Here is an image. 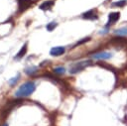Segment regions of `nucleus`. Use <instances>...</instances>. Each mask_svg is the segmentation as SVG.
<instances>
[{"instance_id":"4468645a","label":"nucleus","mask_w":127,"mask_h":126,"mask_svg":"<svg viewBox=\"0 0 127 126\" xmlns=\"http://www.w3.org/2000/svg\"><path fill=\"white\" fill-rule=\"evenodd\" d=\"M64 71H65V69L63 66H59V67L54 68V72L57 74H63V73H64Z\"/></svg>"},{"instance_id":"6e6552de","label":"nucleus","mask_w":127,"mask_h":126,"mask_svg":"<svg viewBox=\"0 0 127 126\" xmlns=\"http://www.w3.org/2000/svg\"><path fill=\"white\" fill-rule=\"evenodd\" d=\"M26 52H27V43H25L24 44V46L20 49V51L17 53V55L15 56V60H20L21 58H23L24 56H25V54H26Z\"/></svg>"},{"instance_id":"dca6fc26","label":"nucleus","mask_w":127,"mask_h":126,"mask_svg":"<svg viewBox=\"0 0 127 126\" xmlns=\"http://www.w3.org/2000/svg\"><path fill=\"white\" fill-rule=\"evenodd\" d=\"M2 126H8V124H4V125H2Z\"/></svg>"},{"instance_id":"f8f14e48","label":"nucleus","mask_w":127,"mask_h":126,"mask_svg":"<svg viewBox=\"0 0 127 126\" xmlns=\"http://www.w3.org/2000/svg\"><path fill=\"white\" fill-rule=\"evenodd\" d=\"M126 3H127L126 0H121V1H117V2L112 3V6L113 7H123L124 5H126Z\"/></svg>"},{"instance_id":"f03ea898","label":"nucleus","mask_w":127,"mask_h":126,"mask_svg":"<svg viewBox=\"0 0 127 126\" xmlns=\"http://www.w3.org/2000/svg\"><path fill=\"white\" fill-rule=\"evenodd\" d=\"M91 64V62L90 61H84V62H79V63H73L70 67H69V72L70 73H76L78 71H81L84 67L88 66Z\"/></svg>"},{"instance_id":"7ed1b4c3","label":"nucleus","mask_w":127,"mask_h":126,"mask_svg":"<svg viewBox=\"0 0 127 126\" xmlns=\"http://www.w3.org/2000/svg\"><path fill=\"white\" fill-rule=\"evenodd\" d=\"M64 52H65L64 47L59 46V47H54V48H52L51 51H50V55H51V56H54V57H59V56H62Z\"/></svg>"},{"instance_id":"9b49d317","label":"nucleus","mask_w":127,"mask_h":126,"mask_svg":"<svg viewBox=\"0 0 127 126\" xmlns=\"http://www.w3.org/2000/svg\"><path fill=\"white\" fill-rule=\"evenodd\" d=\"M37 69H38L37 66H31V67H27L25 71L27 74H34L35 72H37Z\"/></svg>"},{"instance_id":"9d476101","label":"nucleus","mask_w":127,"mask_h":126,"mask_svg":"<svg viewBox=\"0 0 127 126\" xmlns=\"http://www.w3.org/2000/svg\"><path fill=\"white\" fill-rule=\"evenodd\" d=\"M115 34L119 35V36H127V27H123V28H120V29L116 30Z\"/></svg>"},{"instance_id":"f257e3e1","label":"nucleus","mask_w":127,"mask_h":126,"mask_svg":"<svg viewBox=\"0 0 127 126\" xmlns=\"http://www.w3.org/2000/svg\"><path fill=\"white\" fill-rule=\"evenodd\" d=\"M36 89V84L34 81H27L22 84L17 91L15 92V96L17 97H27L30 96Z\"/></svg>"},{"instance_id":"0eeeda50","label":"nucleus","mask_w":127,"mask_h":126,"mask_svg":"<svg viewBox=\"0 0 127 126\" xmlns=\"http://www.w3.org/2000/svg\"><path fill=\"white\" fill-rule=\"evenodd\" d=\"M82 18L87 19V20H94V19H97V16L93 10H89V11L82 14Z\"/></svg>"},{"instance_id":"423d86ee","label":"nucleus","mask_w":127,"mask_h":126,"mask_svg":"<svg viewBox=\"0 0 127 126\" xmlns=\"http://www.w3.org/2000/svg\"><path fill=\"white\" fill-rule=\"evenodd\" d=\"M119 18H120V13L119 12H112V13H110L108 15V22H107L108 24L106 25V27H108L111 24H114L116 21L119 20Z\"/></svg>"},{"instance_id":"39448f33","label":"nucleus","mask_w":127,"mask_h":126,"mask_svg":"<svg viewBox=\"0 0 127 126\" xmlns=\"http://www.w3.org/2000/svg\"><path fill=\"white\" fill-rule=\"evenodd\" d=\"M17 2H18V6H19V11L20 12L25 11L32 4V1L31 0H17Z\"/></svg>"},{"instance_id":"2eb2a0df","label":"nucleus","mask_w":127,"mask_h":126,"mask_svg":"<svg viewBox=\"0 0 127 126\" xmlns=\"http://www.w3.org/2000/svg\"><path fill=\"white\" fill-rule=\"evenodd\" d=\"M19 77H20V74H17L15 77H12L11 79H9V81H8V82H9V84H10L11 86H13V85H14V84H15V83L18 81Z\"/></svg>"},{"instance_id":"20e7f679","label":"nucleus","mask_w":127,"mask_h":126,"mask_svg":"<svg viewBox=\"0 0 127 126\" xmlns=\"http://www.w3.org/2000/svg\"><path fill=\"white\" fill-rule=\"evenodd\" d=\"M93 59L95 60H108L110 58H112V54L108 53V52H100V53H96L92 56Z\"/></svg>"},{"instance_id":"1a4fd4ad","label":"nucleus","mask_w":127,"mask_h":126,"mask_svg":"<svg viewBox=\"0 0 127 126\" xmlns=\"http://www.w3.org/2000/svg\"><path fill=\"white\" fill-rule=\"evenodd\" d=\"M53 5H54V1H45L44 3H42L41 5H40V9L41 10H49V9H51L52 7H53Z\"/></svg>"},{"instance_id":"ddd939ff","label":"nucleus","mask_w":127,"mask_h":126,"mask_svg":"<svg viewBox=\"0 0 127 126\" xmlns=\"http://www.w3.org/2000/svg\"><path fill=\"white\" fill-rule=\"evenodd\" d=\"M57 26H58V24H57L56 22H51V23H49V24L46 26V28H47V30H48V31H50V32H51V31H53Z\"/></svg>"}]
</instances>
